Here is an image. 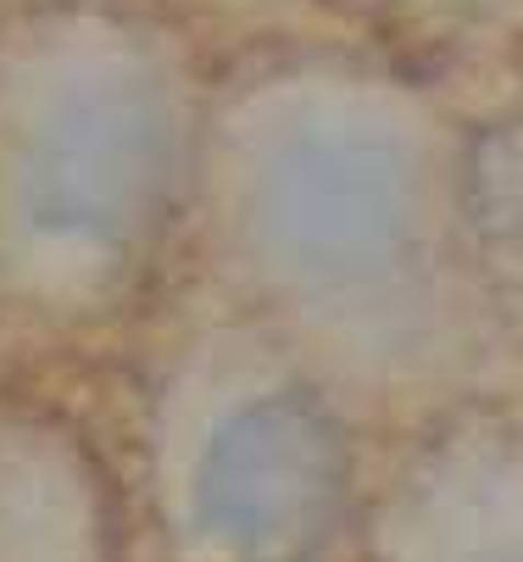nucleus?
Masks as SVG:
<instances>
[{"instance_id":"1","label":"nucleus","mask_w":523,"mask_h":562,"mask_svg":"<svg viewBox=\"0 0 523 562\" xmlns=\"http://www.w3.org/2000/svg\"><path fill=\"white\" fill-rule=\"evenodd\" d=\"M246 223L262 268L312 306H373L412 284L429 239L418 168L379 117H318L251 168Z\"/></svg>"},{"instance_id":"2","label":"nucleus","mask_w":523,"mask_h":562,"mask_svg":"<svg viewBox=\"0 0 523 562\" xmlns=\"http://www.w3.org/2000/svg\"><path fill=\"white\" fill-rule=\"evenodd\" d=\"M345 451L302 395H257L217 429L201 468V507L240 562H295L334 518Z\"/></svg>"}]
</instances>
